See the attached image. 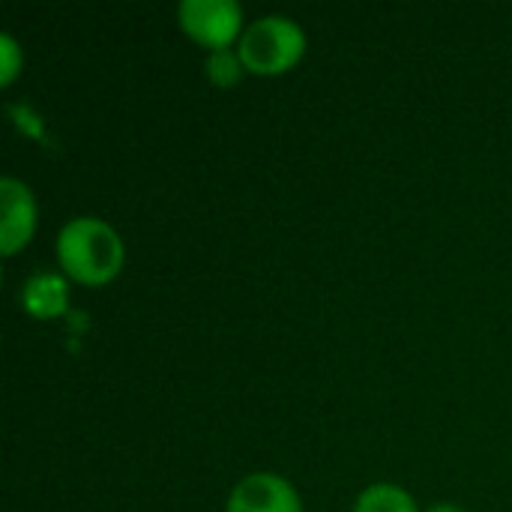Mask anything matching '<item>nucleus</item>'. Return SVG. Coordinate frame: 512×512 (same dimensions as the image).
Wrapping results in <instances>:
<instances>
[{
  "label": "nucleus",
  "mask_w": 512,
  "mask_h": 512,
  "mask_svg": "<svg viewBox=\"0 0 512 512\" xmlns=\"http://www.w3.org/2000/svg\"><path fill=\"white\" fill-rule=\"evenodd\" d=\"M18 303L33 321H54L69 309V279L60 270H36L21 282Z\"/></svg>",
  "instance_id": "nucleus-6"
},
{
  "label": "nucleus",
  "mask_w": 512,
  "mask_h": 512,
  "mask_svg": "<svg viewBox=\"0 0 512 512\" xmlns=\"http://www.w3.org/2000/svg\"><path fill=\"white\" fill-rule=\"evenodd\" d=\"M0 255L12 258L21 249L30 246L36 225H39V207H36V195L33 189L6 174L0 177Z\"/></svg>",
  "instance_id": "nucleus-4"
},
{
  "label": "nucleus",
  "mask_w": 512,
  "mask_h": 512,
  "mask_svg": "<svg viewBox=\"0 0 512 512\" xmlns=\"http://www.w3.org/2000/svg\"><path fill=\"white\" fill-rule=\"evenodd\" d=\"M225 512H303L300 492L276 471H252L234 483Z\"/></svg>",
  "instance_id": "nucleus-5"
},
{
  "label": "nucleus",
  "mask_w": 512,
  "mask_h": 512,
  "mask_svg": "<svg viewBox=\"0 0 512 512\" xmlns=\"http://www.w3.org/2000/svg\"><path fill=\"white\" fill-rule=\"evenodd\" d=\"M54 255L69 282L102 288L120 276L126 264V243L111 222L99 216H72L57 231Z\"/></svg>",
  "instance_id": "nucleus-1"
},
{
  "label": "nucleus",
  "mask_w": 512,
  "mask_h": 512,
  "mask_svg": "<svg viewBox=\"0 0 512 512\" xmlns=\"http://www.w3.org/2000/svg\"><path fill=\"white\" fill-rule=\"evenodd\" d=\"M24 69V48L12 33H0V87H9Z\"/></svg>",
  "instance_id": "nucleus-9"
},
{
  "label": "nucleus",
  "mask_w": 512,
  "mask_h": 512,
  "mask_svg": "<svg viewBox=\"0 0 512 512\" xmlns=\"http://www.w3.org/2000/svg\"><path fill=\"white\" fill-rule=\"evenodd\" d=\"M351 512H420V507H417V501H414V495L408 489H402L399 483L384 480V483L366 486L357 495Z\"/></svg>",
  "instance_id": "nucleus-7"
},
{
  "label": "nucleus",
  "mask_w": 512,
  "mask_h": 512,
  "mask_svg": "<svg viewBox=\"0 0 512 512\" xmlns=\"http://www.w3.org/2000/svg\"><path fill=\"white\" fill-rule=\"evenodd\" d=\"M180 30L207 51L237 48L246 15L237 0H180L177 6Z\"/></svg>",
  "instance_id": "nucleus-3"
},
{
  "label": "nucleus",
  "mask_w": 512,
  "mask_h": 512,
  "mask_svg": "<svg viewBox=\"0 0 512 512\" xmlns=\"http://www.w3.org/2000/svg\"><path fill=\"white\" fill-rule=\"evenodd\" d=\"M426 512H465L459 504H450V501H441V504H432Z\"/></svg>",
  "instance_id": "nucleus-10"
},
{
  "label": "nucleus",
  "mask_w": 512,
  "mask_h": 512,
  "mask_svg": "<svg viewBox=\"0 0 512 512\" xmlns=\"http://www.w3.org/2000/svg\"><path fill=\"white\" fill-rule=\"evenodd\" d=\"M204 75H207V81H210L213 87L231 90V87H237V84L243 81V75H249V72H246V66H243L237 48H222V51H207V57H204Z\"/></svg>",
  "instance_id": "nucleus-8"
},
{
  "label": "nucleus",
  "mask_w": 512,
  "mask_h": 512,
  "mask_svg": "<svg viewBox=\"0 0 512 512\" xmlns=\"http://www.w3.org/2000/svg\"><path fill=\"white\" fill-rule=\"evenodd\" d=\"M306 45H309V39L297 18L270 12V15H258L255 21L246 24L243 36L237 42V54L249 75L279 78L303 60Z\"/></svg>",
  "instance_id": "nucleus-2"
}]
</instances>
